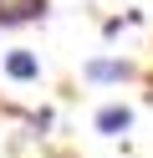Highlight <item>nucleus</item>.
Instances as JSON below:
<instances>
[{
    "label": "nucleus",
    "instance_id": "f257e3e1",
    "mask_svg": "<svg viewBox=\"0 0 153 158\" xmlns=\"http://www.w3.org/2000/svg\"><path fill=\"white\" fill-rule=\"evenodd\" d=\"M46 10V0H0V26H20V21H36Z\"/></svg>",
    "mask_w": 153,
    "mask_h": 158
},
{
    "label": "nucleus",
    "instance_id": "f03ea898",
    "mask_svg": "<svg viewBox=\"0 0 153 158\" xmlns=\"http://www.w3.org/2000/svg\"><path fill=\"white\" fill-rule=\"evenodd\" d=\"M82 77H87V82H128L133 66H128V61H87Z\"/></svg>",
    "mask_w": 153,
    "mask_h": 158
},
{
    "label": "nucleus",
    "instance_id": "7ed1b4c3",
    "mask_svg": "<svg viewBox=\"0 0 153 158\" xmlns=\"http://www.w3.org/2000/svg\"><path fill=\"white\" fill-rule=\"evenodd\" d=\"M5 77H10V82H36V77H41V61L31 51H10L5 56Z\"/></svg>",
    "mask_w": 153,
    "mask_h": 158
},
{
    "label": "nucleus",
    "instance_id": "20e7f679",
    "mask_svg": "<svg viewBox=\"0 0 153 158\" xmlns=\"http://www.w3.org/2000/svg\"><path fill=\"white\" fill-rule=\"evenodd\" d=\"M128 127H133V112H128V107L112 102V107H102V112H97V133L117 138V133H128Z\"/></svg>",
    "mask_w": 153,
    "mask_h": 158
}]
</instances>
